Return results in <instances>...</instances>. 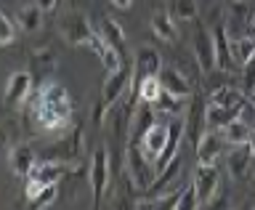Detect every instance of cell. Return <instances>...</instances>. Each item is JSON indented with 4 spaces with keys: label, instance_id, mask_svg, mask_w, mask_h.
I'll return each instance as SVG.
<instances>
[{
    "label": "cell",
    "instance_id": "obj_27",
    "mask_svg": "<svg viewBox=\"0 0 255 210\" xmlns=\"http://www.w3.org/2000/svg\"><path fill=\"white\" fill-rule=\"evenodd\" d=\"M210 104H221V107H234V109H242L247 104V93L245 91H237V88H229L223 85L218 91H213L210 96Z\"/></svg>",
    "mask_w": 255,
    "mask_h": 210
},
{
    "label": "cell",
    "instance_id": "obj_35",
    "mask_svg": "<svg viewBox=\"0 0 255 210\" xmlns=\"http://www.w3.org/2000/svg\"><path fill=\"white\" fill-rule=\"evenodd\" d=\"M242 91L245 93L255 91V56L247 64H242Z\"/></svg>",
    "mask_w": 255,
    "mask_h": 210
},
{
    "label": "cell",
    "instance_id": "obj_24",
    "mask_svg": "<svg viewBox=\"0 0 255 210\" xmlns=\"http://www.w3.org/2000/svg\"><path fill=\"white\" fill-rule=\"evenodd\" d=\"M99 35L107 40V43H112L117 48L120 53H123V59H128V43H125V32H123V27H120V24L115 21V19H104L101 21V29H99Z\"/></svg>",
    "mask_w": 255,
    "mask_h": 210
},
{
    "label": "cell",
    "instance_id": "obj_39",
    "mask_svg": "<svg viewBox=\"0 0 255 210\" xmlns=\"http://www.w3.org/2000/svg\"><path fill=\"white\" fill-rule=\"evenodd\" d=\"M247 35H255V13H253V19H250V27H247Z\"/></svg>",
    "mask_w": 255,
    "mask_h": 210
},
{
    "label": "cell",
    "instance_id": "obj_20",
    "mask_svg": "<svg viewBox=\"0 0 255 210\" xmlns=\"http://www.w3.org/2000/svg\"><path fill=\"white\" fill-rule=\"evenodd\" d=\"M205 99L199 93H191V107H189V120H186V131H189V136H191V144H197L199 141V136H202L205 131H202V125H207L205 123Z\"/></svg>",
    "mask_w": 255,
    "mask_h": 210
},
{
    "label": "cell",
    "instance_id": "obj_2",
    "mask_svg": "<svg viewBox=\"0 0 255 210\" xmlns=\"http://www.w3.org/2000/svg\"><path fill=\"white\" fill-rule=\"evenodd\" d=\"M83 171V165H69V163H53V160H37L35 168L29 171L27 176V189H24V195L29 200L37 197V192L48 187V184H59L61 179H67V176H77Z\"/></svg>",
    "mask_w": 255,
    "mask_h": 210
},
{
    "label": "cell",
    "instance_id": "obj_5",
    "mask_svg": "<svg viewBox=\"0 0 255 210\" xmlns=\"http://www.w3.org/2000/svg\"><path fill=\"white\" fill-rule=\"evenodd\" d=\"M133 88V64L123 61V67L115 69V72H107V80L101 85V96L99 101L107 107V112L115 107V104L123 99V96Z\"/></svg>",
    "mask_w": 255,
    "mask_h": 210
},
{
    "label": "cell",
    "instance_id": "obj_6",
    "mask_svg": "<svg viewBox=\"0 0 255 210\" xmlns=\"http://www.w3.org/2000/svg\"><path fill=\"white\" fill-rule=\"evenodd\" d=\"M88 176H91V187H93V208H101V200L107 195L112 171H109V149L99 147L91 157V168H88Z\"/></svg>",
    "mask_w": 255,
    "mask_h": 210
},
{
    "label": "cell",
    "instance_id": "obj_18",
    "mask_svg": "<svg viewBox=\"0 0 255 210\" xmlns=\"http://www.w3.org/2000/svg\"><path fill=\"white\" fill-rule=\"evenodd\" d=\"M91 48L96 51V56L101 59V64H104V69H107V72H115V69L123 67V61H128V59H123V53H120L112 43H107L101 35H93Z\"/></svg>",
    "mask_w": 255,
    "mask_h": 210
},
{
    "label": "cell",
    "instance_id": "obj_40",
    "mask_svg": "<svg viewBox=\"0 0 255 210\" xmlns=\"http://www.w3.org/2000/svg\"><path fill=\"white\" fill-rule=\"evenodd\" d=\"M247 99H250V101H253V107H255V93H247Z\"/></svg>",
    "mask_w": 255,
    "mask_h": 210
},
{
    "label": "cell",
    "instance_id": "obj_3",
    "mask_svg": "<svg viewBox=\"0 0 255 210\" xmlns=\"http://www.w3.org/2000/svg\"><path fill=\"white\" fill-rule=\"evenodd\" d=\"M85 152V128L75 125L69 133H64L61 139H56L51 147H45V152L40 155V160H53V163H69L80 165Z\"/></svg>",
    "mask_w": 255,
    "mask_h": 210
},
{
    "label": "cell",
    "instance_id": "obj_34",
    "mask_svg": "<svg viewBox=\"0 0 255 210\" xmlns=\"http://www.w3.org/2000/svg\"><path fill=\"white\" fill-rule=\"evenodd\" d=\"M16 40V27H13V21L8 19V16L0 11V45H11Z\"/></svg>",
    "mask_w": 255,
    "mask_h": 210
},
{
    "label": "cell",
    "instance_id": "obj_33",
    "mask_svg": "<svg viewBox=\"0 0 255 210\" xmlns=\"http://www.w3.org/2000/svg\"><path fill=\"white\" fill-rule=\"evenodd\" d=\"M173 13L183 21H194L197 19V0H170Z\"/></svg>",
    "mask_w": 255,
    "mask_h": 210
},
{
    "label": "cell",
    "instance_id": "obj_14",
    "mask_svg": "<svg viewBox=\"0 0 255 210\" xmlns=\"http://www.w3.org/2000/svg\"><path fill=\"white\" fill-rule=\"evenodd\" d=\"M35 163H37V155L29 144H11V149H8V165H11V171L19 179H27L29 171L35 168Z\"/></svg>",
    "mask_w": 255,
    "mask_h": 210
},
{
    "label": "cell",
    "instance_id": "obj_10",
    "mask_svg": "<svg viewBox=\"0 0 255 210\" xmlns=\"http://www.w3.org/2000/svg\"><path fill=\"white\" fill-rule=\"evenodd\" d=\"M229 147H231V144L223 139V133L215 131V128H210V131H205L202 136H199V141L194 144L197 163H215L221 155H226Z\"/></svg>",
    "mask_w": 255,
    "mask_h": 210
},
{
    "label": "cell",
    "instance_id": "obj_23",
    "mask_svg": "<svg viewBox=\"0 0 255 210\" xmlns=\"http://www.w3.org/2000/svg\"><path fill=\"white\" fill-rule=\"evenodd\" d=\"M165 141H167V125H154V128H151V131L138 141V147L146 152L151 160H157L159 152L165 149Z\"/></svg>",
    "mask_w": 255,
    "mask_h": 210
},
{
    "label": "cell",
    "instance_id": "obj_38",
    "mask_svg": "<svg viewBox=\"0 0 255 210\" xmlns=\"http://www.w3.org/2000/svg\"><path fill=\"white\" fill-rule=\"evenodd\" d=\"M109 3L115 5V8H120V11H128V8L133 5V0H109Z\"/></svg>",
    "mask_w": 255,
    "mask_h": 210
},
{
    "label": "cell",
    "instance_id": "obj_13",
    "mask_svg": "<svg viewBox=\"0 0 255 210\" xmlns=\"http://www.w3.org/2000/svg\"><path fill=\"white\" fill-rule=\"evenodd\" d=\"M154 125H157L154 107L146 104V101H138V107H135L133 115H130V131H128V133H130V141H141Z\"/></svg>",
    "mask_w": 255,
    "mask_h": 210
},
{
    "label": "cell",
    "instance_id": "obj_8",
    "mask_svg": "<svg viewBox=\"0 0 255 210\" xmlns=\"http://www.w3.org/2000/svg\"><path fill=\"white\" fill-rule=\"evenodd\" d=\"M226 168H229L231 179H237V181L250 179V173L255 168V149H253V144L247 141V144H234V147H229L226 149Z\"/></svg>",
    "mask_w": 255,
    "mask_h": 210
},
{
    "label": "cell",
    "instance_id": "obj_42",
    "mask_svg": "<svg viewBox=\"0 0 255 210\" xmlns=\"http://www.w3.org/2000/svg\"><path fill=\"white\" fill-rule=\"evenodd\" d=\"M253 93H255V91H253Z\"/></svg>",
    "mask_w": 255,
    "mask_h": 210
},
{
    "label": "cell",
    "instance_id": "obj_17",
    "mask_svg": "<svg viewBox=\"0 0 255 210\" xmlns=\"http://www.w3.org/2000/svg\"><path fill=\"white\" fill-rule=\"evenodd\" d=\"M213 40H215V69L231 72V67H237V61H234V53H231V37L226 27H215Z\"/></svg>",
    "mask_w": 255,
    "mask_h": 210
},
{
    "label": "cell",
    "instance_id": "obj_7",
    "mask_svg": "<svg viewBox=\"0 0 255 210\" xmlns=\"http://www.w3.org/2000/svg\"><path fill=\"white\" fill-rule=\"evenodd\" d=\"M93 35L96 32H93V27H91V21H88L85 13L69 11L61 19V37L67 40L69 45H91Z\"/></svg>",
    "mask_w": 255,
    "mask_h": 210
},
{
    "label": "cell",
    "instance_id": "obj_32",
    "mask_svg": "<svg viewBox=\"0 0 255 210\" xmlns=\"http://www.w3.org/2000/svg\"><path fill=\"white\" fill-rule=\"evenodd\" d=\"M56 197H59V184H48V187L37 192V197L29 200V205L35 210H43V208H51L56 203Z\"/></svg>",
    "mask_w": 255,
    "mask_h": 210
},
{
    "label": "cell",
    "instance_id": "obj_36",
    "mask_svg": "<svg viewBox=\"0 0 255 210\" xmlns=\"http://www.w3.org/2000/svg\"><path fill=\"white\" fill-rule=\"evenodd\" d=\"M0 149H11V133L5 125H0Z\"/></svg>",
    "mask_w": 255,
    "mask_h": 210
},
{
    "label": "cell",
    "instance_id": "obj_26",
    "mask_svg": "<svg viewBox=\"0 0 255 210\" xmlns=\"http://www.w3.org/2000/svg\"><path fill=\"white\" fill-rule=\"evenodd\" d=\"M154 112H162V115H173V117H178V115H183V96H175V93H170V91H159V96L154 99Z\"/></svg>",
    "mask_w": 255,
    "mask_h": 210
},
{
    "label": "cell",
    "instance_id": "obj_1",
    "mask_svg": "<svg viewBox=\"0 0 255 210\" xmlns=\"http://www.w3.org/2000/svg\"><path fill=\"white\" fill-rule=\"evenodd\" d=\"M72 112H75V104H72L69 91L56 80H48L35 93H29L24 125H27L29 136L61 133L72 123Z\"/></svg>",
    "mask_w": 255,
    "mask_h": 210
},
{
    "label": "cell",
    "instance_id": "obj_25",
    "mask_svg": "<svg viewBox=\"0 0 255 210\" xmlns=\"http://www.w3.org/2000/svg\"><path fill=\"white\" fill-rule=\"evenodd\" d=\"M56 69V51L48 45H40L29 53V72H53Z\"/></svg>",
    "mask_w": 255,
    "mask_h": 210
},
{
    "label": "cell",
    "instance_id": "obj_11",
    "mask_svg": "<svg viewBox=\"0 0 255 210\" xmlns=\"http://www.w3.org/2000/svg\"><path fill=\"white\" fill-rule=\"evenodd\" d=\"M191 45H194V56H197V64L199 69L205 72H213L215 69V40H213V32L207 27H199L194 29V37H191Z\"/></svg>",
    "mask_w": 255,
    "mask_h": 210
},
{
    "label": "cell",
    "instance_id": "obj_19",
    "mask_svg": "<svg viewBox=\"0 0 255 210\" xmlns=\"http://www.w3.org/2000/svg\"><path fill=\"white\" fill-rule=\"evenodd\" d=\"M157 77H159V85H162L165 91H170L175 96H183V99H189V96H191V83L175 67H162L157 72Z\"/></svg>",
    "mask_w": 255,
    "mask_h": 210
},
{
    "label": "cell",
    "instance_id": "obj_41",
    "mask_svg": "<svg viewBox=\"0 0 255 210\" xmlns=\"http://www.w3.org/2000/svg\"><path fill=\"white\" fill-rule=\"evenodd\" d=\"M250 144H253V149H255V131H253V136H250Z\"/></svg>",
    "mask_w": 255,
    "mask_h": 210
},
{
    "label": "cell",
    "instance_id": "obj_4",
    "mask_svg": "<svg viewBox=\"0 0 255 210\" xmlns=\"http://www.w3.org/2000/svg\"><path fill=\"white\" fill-rule=\"evenodd\" d=\"M125 168L135 189H149L157 179V168L146 152L138 147V141H130L125 147Z\"/></svg>",
    "mask_w": 255,
    "mask_h": 210
},
{
    "label": "cell",
    "instance_id": "obj_22",
    "mask_svg": "<svg viewBox=\"0 0 255 210\" xmlns=\"http://www.w3.org/2000/svg\"><path fill=\"white\" fill-rule=\"evenodd\" d=\"M151 29H154L157 37L167 40V43H175L178 40V27H175L173 16L165 11V8H159V11L151 13Z\"/></svg>",
    "mask_w": 255,
    "mask_h": 210
},
{
    "label": "cell",
    "instance_id": "obj_28",
    "mask_svg": "<svg viewBox=\"0 0 255 210\" xmlns=\"http://www.w3.org/2000/svg\"><path fill=\"white\" fill-rule=\"evenodd\" d=\"M173 200H167V208H173V210H197L199 208V197H197V189H194V184H189V187H183L178 189L175 195H170Z\"/></svg>",
    "mask_w": 255,
    "mask_h": 210
},
{
    "label": "cell",
    "instance_id": "obj_15",
    "mask_svg": "<svg viewBox=\"0 0 255 210\" xmlns=\"http://www.w3.org/2000/svg\"><path fill=\"white\" fill-rule=\"evenodd\" d=\"M162 69V56H159L154 48L143 45L135 51V59H133V83L135 80H143L149 75H157Z\"/></svg>",
    "mask_w": 255,
    "mask_h": 210
},
{
    "label": "cell",
    "instance_id": "obj_30",
    "mask_svg": "<svg viewBox=\"0 0 255 210\" xmlns=\"http://www.w3.org/2000/svg\"><path fill=\"white\" fill-rule=\"evenodd\" d=\"M221 133H223V139H226V141L231 144V147H234V144H247V141H250V136H253V128L247 125L242 117H237L234 123H229V125L223 128Z\"/></svg>",
    "mask_w": 255,
    "mask_h": 210
},
{
    "label": "cell",
    "instance_id": "obj_16",
    "mask_svg": "<svg viewBox=\"0 0 255 210\" xmlns=\"http://www.w3.org/2000/svg\"><path fill=\"white\" fill-rule=\"evenodd\" d=\"M183 133H186V123H183V120H173V123L167 125V141H165V149L159 152V157L154 160V168H157V171H162V168L170 163L175 155H178V147H181Z\"/></svg>",
    "mask_w": 255,
    "mask_h": 210
},
{
    "label": "cell",
    "instance_id": "obj_21",
    "mask_svg": "<svg viewBox=\"0 0 255 210\" xmlns=\"http://www.w3.org/2000/svg\"><path fill=\"white\" fill-rule=\"evenodd\" d=\"M242 109H234V107H221V104H207L205 109V123L207 128H215V131H223L229 123H234L239 117Z\"/></svg>",
    "mask_w": 255,
    "mask_h": 210
},
{
    "label": "cell",
    "instance_id": "obj_29",
    "mask_svg": "<svg viewBox=\"0 0 255 210\" xmlns=\"http://www.w3.org/2000/svg\"><path fill=\"white\" fill-rule=\"evenodd\" d=\"M16 24L24 29V32H37L40 24H43V8L37 3L35 5H24L19 13H16Z\"/></svg>",
    "mask_w": 255,
    "mask_h": 210
},
{
    "label": "cell",
    "instance_id": "obj_9",
    "mask_svg": "<svg viewBox=\"0 0 255 210\" xmlns=\"http://www.w3.org/2000/svg\"><path fill=\"white\" fill-rule=\"evenodd\" d=\"M221 187V176L215 163H197L194 168V189L199 197V208H207V203L213 200V195Z\"/></svg>",
    "mask_w": 255,
    "mask_h": 210
},
{
    "label": "cell",
    "instance_id": "obj_37",
    "mask_svg": "<svg viewBox=\"0 0 255 210\" xmlns=\"http://www.w3.org/2000/svg\"><path fill=\"white\" fill-rule=\"evenodd\" d=\"M35 3L43 8V11H53L56 8V3H59V0H35Z\"/></svg>",
    "mask_w": 255,
    "mask_h": 210
},
{
    "label": "cell",
    "instance_id": "obj_31",
    "mask_svg": "<svg viewBox=\"0 0 255 210\" xmlns=\"http://www.w3.org/2000/svg\"><path fill=\"white\" fill-rule=\"evenodd\" d=\"M231 53H234V61L242 67L255 56V40L253 35H242V37H231Z\"/></svg>",
    "mask_w": 255,
    "mask_h": 210
},
{
    "label": "cell",
    "instance_id": "obj_12",
    "mask_svg": "<svg viewBox=\"0 0 255 210\" xmlns=\"http://www.w3.org/2000/svg\"><path fill=\"white\" fill-rule=\"evenodd\" d=\"M32 93V72H13L5 83V104L8 107H21V101H27Z\"/></svg>",
    "mask_w": 255,
    "mask_h": 210
}]
</instances>
